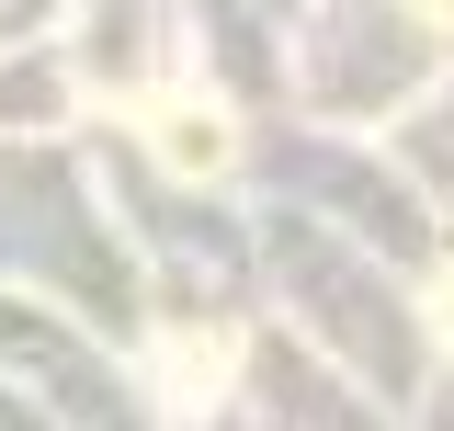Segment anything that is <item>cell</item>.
<instances>
[{
  "mask_svg": "<svg viewBox=\"0 0 454 431\" xmlns=\"http://www.w3.org/2000/svg\"><path fill=\"white\" fill-rule=\"evenodd\" d=\"M409 12H420V23H432V35H454V0H409Z\"/></svg>",
  "mask_w": 454,
  "mask_h": 431,
  "instance_id": "277c9868",
  "label": "cell"
},
{
  "mask_svg": "<svg viewBox=\"0 0 454 431\" xmlns=\"http://www.w3.org/2000/svg\"><path fill=\"white\" fill-rule=\"evenodd\" d=\"M432 329H443V341H454V272H443V284H432Z\"/></svg>",
  "mask_w": 454,
  "mask_h": 431,
  "instance_id": "3957f363",
  "label": "cell"
},
{
  "mask_svg": "<svg viewBox=\"0 0 454 431\" xmlns=\"http://www.w3.org/2000/svg\"><path fill=\"white\" fill-rule=\"evenodd\" d=\"M148 364H160V397L182 409V420H193V409H216V386H227V364H239V341H227V329H193V341L170 329Z\"/></svg>",
  "mask_w": 454,
  "mask_h": 431,
  "instance_id": "7a4b0ae2",
  "label": "cell"
},
{
  "mask_svg": "<svg viewBox=\"0 0 454 431\" xmlns=\"http://www.w3.org/2000/svg\"><path fill=\"white\" fill-rule=\"evenodd\" d=\"M137 137H148L160 170H182V182H227V170H239V114H227L216 91H193V80H160V91L137 103Z\"/></svg>",
  "mask_w": 454,
  "mask_h": 431,
  "instance_id": "6da1fadb",
  "label": "cell"
}]
</instances>
